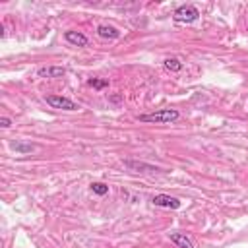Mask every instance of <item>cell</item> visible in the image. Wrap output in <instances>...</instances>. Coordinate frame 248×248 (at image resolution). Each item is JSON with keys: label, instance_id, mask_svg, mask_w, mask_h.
I'll use <instances>...</instances> for the list:
<instances>
[{"label": "cell", "instance_id": "cell-1", "mask_svg": "<svg viewBox=\"0 0 248 248\" xmlns=\"http://www.w3.org/2000/svg\"><path fill=\"white\" fill-rule=\"evenodd\" d=\"M178 118H180V112L176 108H159V110L138 116V120L145 124H170V122H176Z\"/></svg>", "mask_w": 248, "mask_h": 248}, {"label": "cell", "instance_id": "cell-2", "mask_svg": "<svg viewBox=\"0 0 248 248\" xmlns=\"http://www.w3.org/2000/svg\"><path fill=\"white\" fill-rule=\"evenodd\" d=\"M172 17L178 23H192V21H196L200 17V10L196 6H192V4H184V6H178L174 10Z\"/></svg>", "mask_w": 248, "mask_h": 248}, {"label": "cell", "instance_id": "cell-3", "mask_svg": "<svg viewBox=\"0 0 248 248\" xmlns=\"http://www.w3.org/2000/svg\"><path fill=\"white\" fill-rule=\"evenodd\" d=\"M46 105H50L52 108H60V110H78L79 105L68 97H62V95H46L45 97Z\"/></svg>", "mask_w": 248, "mask_h": 248}, {"label": "cell", "instance_id": "cell-4", "mask_svg": "<svg viewBox=\"0 0 248 248\" xmlns=\"http://www.w3.org/2000/svg\"><path fill=\"white\" fill-rule=\"evenodd\" d=\"M151 203L157 207H165V209H178L182 205V202L174 196H167V194H157L151 198Z\"/></svg>", "mask_w": 248, "mask_h": 248}, {"label": "cell", "instance_id": "cell-5", "mask_svg": "<svg viewBox=\"0 0 248 248\" xmlns=\"http://www.w3.org/2000/svg\"><path fill=\"white\" fill-rule=\"evenodd\" d=\"M66 74L64 66H46V68H39L37 76L39 78H62Z\"/></svg>", "mask_w": 248, "mask_h": 248}, {"label": "cell", "instance_id": "cell-6", "mask_svg": "<svg viewBox=\"0 0 248 248\" xmlns=\"http://www.w3.org/2000/svg\"><path fill=\"white\" fill-rule=\"evenodd\" d=\"M64 39L70 43V45H74V46H87V37L83 35V33H79V31H66L64 33Z\"/></svg>", "mask_w": 248, "mask_h": 248}, {"label": "cell", "instance_id": "cell-7", "mask_svg": "<svg viewBox=\"0 0 248 248\" xmlns=\"http://www.w3.org/2000/svg\"><path fill=\"white\" fill-rule=\"evenodd\" d=\"M97 35H99L101 39H110V41H114V39L120 37V31H118L116 27H112V25L103 23V25L97 27Z\"/></svg>", "mask_w": 248, "mask_h": 248}, {"label": "cell", "instance_id": "cell-8", "mask_svg": "<svg viewBox=\"0 0 248 248\" xmlns=\"http://www.w3.org/2000/svg\"><path fill=\"white\" fill-rule=\"evenodd\" d=\"M169 238L172 244H176L178 248H194V242L184 234V232H169Z\"/></svg>", "mask_w": 248, "mask_h": 248}, {"label": "cell", "instance_id": "cell-9", "mask_svg": "<svg viewBox=\"0 0 248 248\" xmlns=\"http://www.w3.org/2000/svg\"><path fill=\"white\" fill-rule=\"evenodd\" d=\"M124 165L132 170H138V172H153V170H159L157 167L153 165H147V163H141V161H124Z\"/></svg>", "mask_w": 248, "mask_h": 248}, {"label": "cell", "instance_id": "cell-10", "mask_svg": "<svg viewBox=\"0 0 248 248\" xmlns=\"http://www.w3.org/2000/svg\"><path fill=\"white\" fill-rule=\"evenodd\" d=\"M10 147L16 151V153H31L35 149L33 143H27V141H12Z\"/></svg>", "mask_w": 248, "mask_h": 248}, {"label": "cell", "instance_id": "cell-11", "mask_svg": "<svg viewBox=\"0 0 248 248\" xmlns=\"http://www.w3.org/2000/svg\"><path fill=\"white\" fill-rule=\"evenodd\" d=\"M163 64H165V68H167L169 72H180V70H182V62H180L178 58H167Z\"/></svg>", "mask_w": 248, "mask_h": 248}, {"label": "cell", "instance_id": "cell-12", "mask_svg": "<svg viewBox=\"0 0 248 248\" xmlns=\"http://www.w3.org/2000/svg\"><path fill=\"white\" fill-rule=\"evenodd\" d=\"M87 85H89V87H93V89H105V87H108V79L89 78V79H87Z\"/></svg>", "mask_w": 248, "mask_h": 248}, {"label": "cell", "instance_id": "cell-13", "mask_svg": "<svg viewBox=\"0 0 248 248\" xmlns=\"http://www.w3.org/2000/svg\"><path fill=\"white\" fill-rule=\"evenodd\" d=\"M91 192L97 194V196H107L108 194V186L105 182H93L91 184Z\"/></svg>", "mask_w": 248, "mask_h": 248}, {"label": "cell", "instance_id": "cell-14", "mask_svg": "<svg viewBox=\"0 0 248 248\" xmlns=\"http://www.w3.org/2000/svg\"><path fill=\"white\" fill-rule=\"evenodd\" d=\"M0 126H2V128H10V126H12V120H10L8 116H2V118H0Z\"/></svg>", "mask_w": 248, "mask_h": 248}]
</instances>
